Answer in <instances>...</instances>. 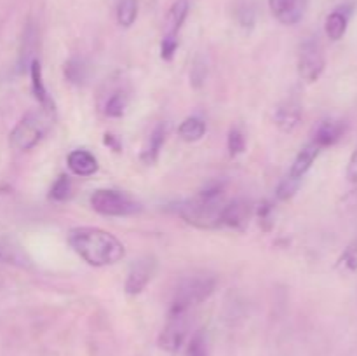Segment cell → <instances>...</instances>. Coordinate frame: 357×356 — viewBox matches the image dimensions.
Instances as JSON below:
<instances>
[{
	"label": "cell",
	"instance_id": "obj_21",
	"mask_svg": "<svg viewBox=\"0 0 357 356\" xmlns=\"http://www.w3.org/2000/svg\"><path fill=\"white\" fill-rule=\"evenodd\" d=\"M337 269L344 274H354L357 271V236L342 251L340 258L337 260Z\"/></svg>",
	"mask_w": 357,
	"mask_h": 356
},
{
	"label": "cell",
	"instance_id": "obj_12",
	"mask_svg": "<svg viewBox=\"0 0 357 356\" xmlns=\"http://www.w3.org/2000/svg\"><path fill=\"white\" fill-rule=\"evenodd\" d=\"M345 131H347V126H345L344 121L326 119V121H323L319 124L312 142H316L321 149H326V147L335 145L344 136Z\"/></svg>",
	"mask_w": 357,
	"mask_h": 356
},
{
	"label": "cell",
	"instance_id": "obj_23",
	"mask_svg": "<svg viewBox=\"0 0 357 356\" xmlns=\"http://www.w3.org/2000/svg\"><path fill=\"white\" fill-rule=\"evenodd\" d=\"M126 108H128V96L119 91V93L112 94V96L108 98L107 105H105V114H107L108 117H122Z\"/></svg>",
	"mask_w": 357,
	"mask_h": 356
},
{
	"label": "cell",
	"instance_id": "obj_6",
	"mask_svg": "<svg viewBox=\"0 0 357 356\" xmlns=\"http://www.w3.org/2000/svg\"><path fill=\"white\" fill-rule=\"evenodd\" d=\"M326 68V58H324L323 47L316 38H307L302 42L298 52V75L302 80L312 84L321 79Z\"/></svg>",
	"mask_w": 357,
	"mask_h": 356
},
{
	"label": "cell",
	"instance_id": "obj_16",
	"mask_svg": "<svg viewBox=\"0 0 357 356\" xmlns=\"http://www.w3.org/2000/svg\"><path fill=\"white\" fill-rule=\"evenodd\" d=\"M321 150L323 149H321L316 142L307 143V145L300 150L298 156L295 157V161H293V164H291V170H289L288 175H291L293 178H300V180H302V178L307 175V171L312 168L314 161L317 159V156L321 154Z\"/></svg>",
	"mask_w": 357,
	"mask_h": 356
},
{
	"label": "cell",
	"instance_id": "obj_13",
	"mask_svg": "<svg viewBox=\"0 0 357 356\" xmlns=\"http://www.w3.org/2000/svg\"><path fill=\"white\" fill-rule=\"evenodd\" d=\"M66 163L72 173H75L77 177H91L98 171V161L89 150L77 149L72 150L66 157Z\"/></svg>",
	"mask_w": 357,
	"mask_h": 356
},
{
	"label": "cell",
	"instance_id": "obj_30",
	"mask_svg": "<svg viewBox=\"0 0 357 356\" xmlns=\"http://www.w3.org/2000/svg\"><path fill=\"white\" fill-rule=\"evenodd\" d=\"M178 49V38H171V37H164L162 44H160V58L164 61H171L174 58V52Z\"/></svg>",
	"mask_w": 357,
	"mask_h": 356
},
{
	"label": "cell",
	"instance_id": "obj_7",
	"mask_svg": "<svg viewBox=\"0 0 357 356\" xmlns=\"http://www.w3.org/2000/svg\"><path fill=\"white\" fill-rule=\"evenodd\" d=\"M188 320L187 314H167V323L159 334L157 344L162 351L176 353L183 346L187 337Z\"/></svg>",
	"mask_w": 357,
	"mask_h": 356
},
{
	"label": "cell",
	"instance_id": "obj_15",
	"mask_svg": "<svg viewBox=\"0 0 357 356\" xmlns=\"http://www.w3.org/2000/svg\"><path fill=\"white\" fill-rule=\"evenodd\" d=\"M188 10H190L188 0H176V2L169 7L166 16V24H164V37L178 38V31L181 30L185 20H187Z\"/></svg>",
	"mask_w": 357,
	"mask_h": 356
},
{
	"label": "cell",
	"instance_id": "obj_26",
	"mask_svg": "<svg viewBox=\"0 0 357 356\" xmlns=\"http://www.w3.org/2000/svg\"><path fill=\"white\" fill-rule=\"evenodd\" d=\"M70 192H72V181L66 175H61L58 180L52 184L51 192H49V198L52 201H65V199L70 198Z\"/></svg>",
	"mask_w": 357,
	"mask_h": 356
},
{
	"label": "cell",
	"instance_id": "obj_17",
	"mask_svg": "<svg viewBox=\"0 0 357 356\" xmlns=\"http://www.w3.org/2000/svg\"><path fill=\"white\" fill-rule=\"evenodd\" d=\"M30 68V79H31V91H33V96L37 98L38 103L45 108V110L52 112L54 110V103L51 101V96H49L47 89H45L44 79H42V66L40 61L37 58H33L28 65Z\"/></svg>",
	"mask_w": 357,
	"mask_h": 356
},
{
	"label": "cell",
	"instance_id": "obj_28",
	"mask_svg": "<svg viewBox=\"0 0 357 356\" xmlns=\"http://www.w3.org/2000/svg\"><path fill=\"white\" fill-rule=\"evenodd\" d=\"M206 77H208V66L206 63L202 61L201 58H195V61L192 63V70H190V84L192 87L195 89H201L202 84H204Z\"/></svg>",
	"mask_w": 357,
	"mask_h": 356
},
{
	"label": "cell",
	"instance_id": "obj_31",
	"mask_svg": "<svg viewBox=\"0 0 357 356\" xmlns=\"http://www.w3.org/2000/svg\"><path fill=\"white\" fill-rule=\"evenodd\" d=\"M345 177H347V181L352 185H357V145L354 152L351 154L347 163V170H345Z\"/></svg>",
	"mask_w": 357,
	"mask_h": 356
},
{
	"label": "cell",
	"instance_id": "obj_32",
	"mask_svg": "<svg viewBox=\"0 0 357 356\" xmlns=\"http://www.w3.org/2000/svg\"><path fill=\"white\" fill-rule=\"evenodd\" d=\"M239 21L243 27H253L255 23V13L251 9L239 10Z\"/></svg>",
	"mask_w": 357,
	"mask_h": 356
},
{
	"label": "cell",
	"instance_id": "obj_25",
	"mask_svg": "<svg viewBox=\"0 0 357 356\" xmlns=\"http://www.w3.org/2000/svg\"><path fill=\"white\" fill-rule=\"evenodd\" d=\"M187 356H208V339L204 330H197L187 346Z\"/></svg>",
	"mask_w": 357,
	"mask_h": 356
},
{
	"label": "cell",
	"instance_id": "obj_2",
	"mask_svg": "<svg viewBox=\"0 0 357 356\" xmlns=\"http://www.w3.org/2000/svg\"><path fill=\"white\" fill-rule=\"evenodd\" d=\"M223 184H209L197 198L188 199L178 206L181 218L199 229H218L222 225Z\"/></svg>",
	"mask_w": 357,
	"mask_h": 356
},
{
	"label": "cell",
	"instance_id": "obj_19",
	"mask_svg": "<svg viewBox=\"0 0 357 356\" xmlns=\"http://www.w3.org/2000/svg\"><path fill=\"white\" fill-rule=\"evenodd\" d=\"M178 135L185 142H199L206 135V122L201 117H195V115L187 117L178 128Z\"/></svg>",
	"mask_w": 357,
	"mask_h": 356
},
{
	"label": "cell",
	"instance_id": "obj_20",
	"mask_svg": "<svg viewBox=\"0 0 357 356\" xmlns=\"http://www.w3.org/2000/svg\"><path fill=\"white\" fill-rule=\"evenodd\" d=\"M87 75H89V68H87V63L80 58H72L65 63V77L68 82L84 84L87 80Z\"/></svg>",
	"mask_w": 357,
	"mask_h": 356
},
{
	"label": "cell",
	"instance_id": "obj_3",
	"mask_svg": "<svg viewBox=\"0 0 357 356\" xmlns=\"http://www.w3.org/2000/svg\"><path fill=\"white\" fill-rule=\"evenodd\" d=\"M216 288V279L209 274H195L181 279L174 290L169 314H188L192 307L206 302Z\"/></svg>",
	"mask_w": 357,
	"mask_h": 356
},
{
	"label": "cell",
	"instance_id": "obj_18",
	"mask_svg": "<svg viewBox=\"0 0 357 356\" xmlns=\"http://www.w3.org/2000/svg\"><path fill=\"white\" fill-rule=\"evenodd\" d=\"M164 142H166V124L155 126V129L150 135L149 142H146L145 149L142 152V161L145 164H155L159 159L160 149H162Z\"/></svg>",
	"mask_w": 357,
	"mask_h": 356
},
{
	"label": "cell",
	"instance_id": "obj_24",
	"mask_svg": "<svg viewBox=\"0 0 357 356\" xmlns=\"http://www.w3.org/2000/svg\"><path fill=\"white\" fill-rule=\"evenodd\" d=\"M300 181H302L300 178H293L291 175L282 178V181L278 185V188H275V198H278L279 201H289V199L296 194V191H298Z\"/></svg>",
	"mask_w": 357,
	"mask_h": 356
},
{
	"label": "cell",
	"instance_id": "obj_29",
	"mask_svg": "<svg viewBox=\"0 0 357 356\" xmlns=\"http://www.w3.org/2000/svg\"><path fill=\"white\" fill-rule=\"evenodd\" d=\"M272 212H274V208H272V205L268 201H264L260 202V206H258V218H260V225L264 227L265 230H271L272 225H274V220H272Z\"/></svg>",
	"mask_w": 357,
	"mask_h": 356
},
{
	"label": "cell",
	"instance_id": "obj_33",
	"mask_svg": "<svg viewBox=\"0 0 357 356\" xmlns=\"http://www.w3.org/2000/svg\"><path fill=\"white\" fill-rule=\"evenodd\" d=\"M105 145H108V147H112V149L115 150V152H119V150H121V143L117 142V136H114V135H105Z\"/></svg>",
	"mask_w": 357,
	"mask_h": 356
},
{
	"label": "cell",
	"instance_id": "obj_9",
	"mask_svg": "<svg viewBox=\"0 0 357 356\" xmlns=\"http://www.w3.org/2000/svg\"><path fill=\"white\" fill-rule=\"evenodd\" d=\"M251 215H253V206L246 199H234L223 206L222 212V225L230 227L234 230L244 232L250 225Z\"/></svg>",
	"mask_w": 357,
	"mask_h": 356
},
{
	"label": "cell",
	"instance_id": "obj_14",
	"mask_svg": "<svg viewBox=\"0 0 357 356\" xmlns=\"http://www.w3.org/2000/svg\"><path fill=\"white\" fill-rule=\"evenodd\" d=\"M352 7L351 6H342L335 9L333 13L328 14L326 23H324V31H326L330 40H340L345 35L349 27V17H351Z\"/></svg>",
	"mask_w": 357,
	"mask_h": 356
},
{
	"label": "cell",
	"instance_id": "obj_8",
	"mask_svg": "<svg viewBox=\"0 0 357 356\" xmlns=\"http://www.w3.org/2000/svg\"><path fill=\"white\" fill-rule=\"evenodd\" d=\"M155 271L157 260L153 257H150V255L136 260L135 264L131 265V269H129L128 278H126V293H128V295H139V293L146 288V285L152 281Z\"/></svg>",
	"mask_w": 357,
	"mask_h": 356
},
{
	"label": "cell",
	"instance_id": "obj_5",
	"mask_svg": "<svg viewBox=\"0 0 357 356\" xmlns=\"http://www.w3.org/2000/svg\"><path fill=\"white\" fill-rule=\"evenodd\" d=\"M91 206L94 212L105 216H129L139 212V205L121 191L114 188H98L91 195Z\"/></svg>",
	"mask_w": 357,
	"mask_h": 356
},
{
	"label": "cell",
	"instance_id": "obj_1",
	"mask_svg": "<svg viewBox=\"0 0 357 356\" xmlns=\"http://www.w3.org/2000/svg\"><path fill=\"white\" fill-rule=\"evenodd\" d=\"M68 244L72 250L94 267L114 265L124 258V244L114 236L98 227H75L68 232Z\"/></svg>",
	"mask_w": 357,
	"mask_h": 356
},
{
	"label": "cell",
	"instance_id": "obj_27",
	"mask_svg": "<svg viewBox=\"0 0 357 356\" xmlns=\"http://www.w3.org/2000/svg\"><path fill=\"white\" fill-rule=\"evenodd\" d=\"M227 147H229L230 156H239L246 149V138H244L243 131L239 128H232L229 131V138H227Z\"/></svg>",
	"mask_w": 357,
	"mask_h": 356
},
{
	"label": "cell",
	"instance_id": "obj_22",
	"mask_svg": "<svg viewBox=\"0 0 357 356\" xmlns=\"http://www.w3.org/2000/svg\"><path fill=\"white\" fill-rule=\"evenodd\" d=\"M138 17V0H119L117 3V23L122 28L135 24Z\"/></svg>",
	"mask_w": 357,
	"mask_h": 356
},
{
	"label": "cell",
	"instance_id": "obj_11",
	"mask_svg": "<svg viewBox=\"0 0 357 356\" xmlns=\"http://www.w3.org/2000/svg\"><path fill=\"white\" fill-rule=\"evenodd\" d=\"M274 121L278 128L284 133H293L302 122V107L298 101L286 100L275 108Z\"/></svg>",
	"mask_w": 357,
	"mask_h": 356
},
{
	"label": "cell",
	"instance_id": "obj_4",
	"mask_svg": "<svg viewBox=\"0 0 357 356\" xmlns=\"http://www.w3.org/2000/svg\"><path fill=\"white\" fill-rule=\"evenodd\" d=\"M49 129V121L38 112H30L24 115L9 135L10 149L26 152L31 150L35 145H38L42 138L45 136Z\"/></svg>",
	"mask_w": 357,
	"mask_h": 356
},
{
	"label": "cell",
	"instance_id": "obj_10",
	"mask_svg": "<svg viewBox=\"0 0 357 356\" xmlns=\"http://www.w3.org/2000/svg\"><path fill=\"white\" fill-rule=\"evenodd\" d=\"M271 13L279 23L282 24H296L305 14L307 0H268Z\"/></svg>",
	"mask_w": 357,
	"mask_h": 356
}]
</instances>
